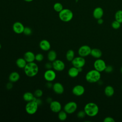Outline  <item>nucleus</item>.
Here are the masks:
<instances>
[{"label": "nucleus", "mask_w": 122, "mask_h": 122, "mask_svg": "<svg viewBox=\"0 0 122 122\" xmlns=\"http://www.w3.org/2000/svg\"><path fill=\"white\" fill-rule=\"evenodd\" d=\"M25 74L29 77H33L36 76L39 71V67L37 64L34 61L28 62L24 68Z\"/></svg>", "instance_id": "nucleus-1"}, {"label": "nucleus", "mask_w": 122, "mask_h": 122, "mask_svg": "<svg viewBox=\"0 0 122 122\" xmlns=\"http://www.w3.org/2000/svg\"><path fill=\"white\" fill-rule=\"evenodd\" d=\"M86 114L89 117H94L97 115L99 111L98 106L94 102H88L84 107Z\"/></svg>", "instance_id": "nucleus-2"}, {"label": "nucleus", "mask_w": 122, "mask_h": 122, "mask_svg": "<svg viewBox=\"0 0 122 122\" xmlns=\"http://www.w3.org/2000/svg\"><path fill=\"white\" fill-rule=\"evenodd\" d=\"M101 77V72L95 69L89 71L85 75V79L90 83H95L99 81Z\"/></svg>", "instance_id": "nucleus-3"}, {"label": "nucleus", "mask_w": 122, "mask_h": 122, "mask_svg": "<svg viewBox=\"0 0 122 122\" xmlns=\"http://www.w3.org/2000/svg\"><path fill=\"white\" fill-rule=\"evenodd\" d=\"M73 16V12L68 9H63L59 12V17L60 19L63 22H69L71 21Z\"/></svg>", "instance_id": "nucleus-4"}, {"label": "nucleus", "mask_w": 122, "mask_h": 122, "mask_svg": "<svg viewBox=\"0 0 122 122\" xmlns=\"http://www.w3.org/2000/svg\"><path fill=\"white\" fill-rule=\"evenodd\" d=\"M38 106L39 105L35 101L29 102L25 105V111L29 114H34L37 111Z\"/></svg>", "instance_id": "nucleus-5"}, {"label": "nucleus", "mask_w": 122, "mask_h": 122, "mask_svg": "<svg viewBox=\"0 0 122 122\" xmlns=\"http://www.w3.org/2000/svg\"><path fill=\"white\" fill-rule=\"evenodd\" d=\"M77 109V104L75 102L71 101L67 102L64 106V111L67 114H72L74 113Z\"/></svg>", "instance_id": "nucleus-6"}, {"label": "nucleus", "mask_w": 122, "mask_h": 122, "mask_svg": "<svg viewBox=\"0 0 122 122\" xmlns=\"http://www.w3.org/2000/svg\"><path fill=\"white\" fill-rule=\"evenodd\" d=\"M106 66L107 65L106 64L104 61L100 58L97 59L93 63L94 69L100 71V72L104 71Z\"/></svg>", "instance_id": "nucleus-7"}, {"label": "nucleus", "mask_w": 122, "mask_h": 122, "mask_svg": "<svg viewBox=\"0 0 122 122\" xmlns=\"http://www.w3.org/2000/svg\"><path fill=\"white\" fill-rule=\"evenodd\" d=\"M73 66L77 68H82L85 64V60L84 57L81 56H78L74 57V58L71 61Z\"/></svg>", "instance_id": "nucleus-8"}, {"label": "nucleus", "mask_w": 122, "mask_h": 122, "mask_svg": "<svg viewBox=\"0 0 122 122\" xmlns=\"http://www.w3.org/2000/svg\"><path fill=\"white\" fill-rule=\"evenodd\" d=\"M92 49L87 45H84L81 46L78 49V52L80 56L85 57L90 55Z\"/></svg>", "instance_id": "nucleus-9"}, {"label": "nucleus", "mask_w": 122, "mask_h": 122, "mask_svg": "<svg viewBox=\"0 0 122 122\" xmlns=\"http://www.w3.org/2000/svg\"><path fill=\"white\" fill-rule=\"evenodd\" d=\"M56 77V74L55 71L52 69L47 70L44 73V78L47 81L51 82L53 81Z\"/></svg>", "instance_id": "nucleus-10"}, {"label": "nucleus", "mask_w": 122, "mask_h": 122, "mask_svg": "<svg viewBox=\"0 0 122 122\" xmlns=\"http://www.w3.org/2000/svg\"><path fill=\"white\" fill-rule=\"evenodd\" d=\"M52 68L54 70L61 71L64 70L65 65L64 62L60 60H55L52 63Z\"/></svg>", "instance_id": "nucleus-11"}, {"label": "nucleus", "mask_w": 122, "mask_h": 122, "mask_svg": "<svg viewBox=\"0 0 122 122\" xmlns=\"http://www.w3.org/2000/svg\"><path fill=\"white\" fill-rule=\"evenodd\" d=\"M50 108L52 112L58 113L61 110V105L58 101H52L50 103Z\"/></svg>", "instance_id": "nucleus-12"}, {"label": "nucleus", "mask_w": 122, "mask_h": 122, "mask_svg": "<svg viewBox=\"0 0 122 122\" xmlns=\"http://www.w3.org/2000/svg\"><path fill=\"white\" fill-rule=\"evenodd\" d=\"M85 92L84 87L81 85H76L72 89V93L76 96H80L84 94Z\"/></svg>", "instance_id": "nucleus-13"}, {"label": "nucleus", "mask_w": 122, "mask_h": 122, "mask_svg": "<svg viewBox=\"0 0 122 122\" xmlns=\"http://www.w3.org/2000/svg\"><path fill=\"white\" fill-rule=\"evenodd\" d=\"M25 27L22 23L17 21L14 23L12 26V29L14 32L17 34H21L23 32Z\"/></svg>", "instance_id": "nucleus-14"}, {"label": "nucleus", "mask_w": 122, "mask_h": 122, "mask_svg": "<svg viewBox=\"0 0 122 122\" xmlns=\"http://www.w3.org/2000/svg\"><path fill=\"white\" fill-rule=\"evenodd\" d=\"M52 89L55 93L58 94H61L63 93L64 89L63 85L60 82H55L52 85Z\"/></svg>", "instance_id": "nucleus-15"}, {"label": "nucleus", "mask_w": 122, "mask_h": 122, "mask_svg": "<svg viewBox=\"0 0 122 122\" xmlns=\"http://www.w3.org/2000/svg\"><path fill=\"white\" fill-rule=\"evenodd\" d=\"M41 49L43 51H49L51 49V45L50 42L46 40H42L39 43Z\"/></svg>", "instance_id": "nucleus-16"}, {"label": "nucleus", "mask_w": 122, "mask_h": 122, "mask_svg": "<svg viewBox=\"0 0 122 122\" xmlns=\"http://www.w3.org/2000/svg\"><path fill=\"white\" fill-rule=\"evenodd\" d=\"M103 15V10L101 7H96L94 9L93 11V16L95 19L102 18Z\"/></svg>", "instance_id": "nucleus-17"}, {"label": "nucleus", "mask_w": 122, "mask_h": 122, "mask_svg": "<svg viewBox=\"0 0 122 122\" xmlns=\"http://www.w3.org/2000/svg\"><path fill=\"white\" fill-rule=\"evenodd\" d=\"M23 58L27 62V63L31 62H33L35 60V55L32 51H28L24 53Z\"/></svg>", "instance_id": "nucleus-18"}, {"label": "nucleus", "mask_w": 122, "mask_h": 122, "mask_svg": "<svg viewBox=\"0 0 122 122\" xmlns=\"http://www.w3.org/2000/svg\"><path fill=\"white\" fill-rule=\"evenodd\" d=\"M20 76L17 71H13L10 73L9 76V80L11 82H15L19 81Z\"/></svg>", "instance_id": "nucleus-19"}, {"label": "nucleus", "mask_w": 122, "mask_h": 122, "mask_svg": "<svg viewBox=\"0 0 122 122\" xmlns=\"http://www.w3.org/2000/svg\"><path fill=\"white\" fill-rule=\"evenodd\" d=\"M90 55L94 58L99 59L102 56V51L98 48H93L91 50Z\"/></svg>", "instance_id": "nucleus-20"}, {"label": "nucleus", "mask_w": 122, "mask_h": 122, "mask_svg": "<svg viewBox=\"0 0 122 122\" xmlns=\"http://www.w3.org/2000/svg\"><path fill=\"white\" fill-rule=\"evenodd\" d=\"M79 73L78 68L74 66L70 68L68 71L69 76L71 78H75L77 77Z\"/></svg>", "instance_id": "nucleus-21"}, {"label": "nucleus", "mask_w": 122, "mask_h": 122, "mask_svg": "<svg viewBox=\"0 0 122 122\" xmlns=\"http://www.w3.org/2000/svg\"><path fill=\"white\" fill-rule=\"evenodd\" d=\"M34 98H35V96L34 95V94L31 92H26L23 95V100L27 102L33 101Z\"/></svg>", "instance_id": "nucleus-22"}, {"label": "nucleus", "mask_w": 122, "mask_h": 122, "mask_svg": "<svg viewBox=\"0 0 122 122\" xmlns=\"http://www.w3.org/2000/svg\"><path fill=\"white\" fill-rule=\"evenodd\" d=\"M114 93V89L111 85H108L104 89V94L107 97H112Z\"/></svg>", "instance_id": "nucleus-23"}, {"label": "nucleus", "mask_w": 122, "mask_h": 122, "mask_svg": "<svg viewBox=\"0 0 122 122\" xmlns=\"http://www.w3.org/2000/svg\"><path fill=\"white\" fill-rule=\"evenodd\" d=\"M27 62L24 58H19L16 61V64L18 67L20 69H24L26 65Z\"/></svg>", "instance_id": "nucleus-24"}, {"label": "nucleus", "mask_w": 122, "mask_h": 122, "mask_svg": "<svg viewBox=\"0 0 122 122\" xmlns=\"http://www.w3.org/2000/svg\"><path fill=\"white\" fill-rule=\"evenodd\" d=\"M57 58V53L54 50H50L47 54V59L49 61L53 62Z\"/></svg>", "instance_id": "nucleus-25"}, {"label": "nucleus", "mask_w": 122, "mask_h": 122, "mask_svg": "<svg viewBox=\"0 0 122 122\" xmlns=\"http://www.w3.org/2000/svg\"><path fill=\"white\" fill-rule=\"evenodd\" d=\"M75 53L73 50H69L66 54V58L67 60L69 61H71L74 58Z\"/></svg>", "instance_id": "nucleus-26"}, {"label": "nucleus", "mask_w": 122, "mask_h": 122, "mask_svg": "<svg viewBox=\"0 0 122 122\" xmlns=\"http://www.w3.org/2000/svg\"><path fill=\"white\" fill-rule=\"evenodd\" d=\"M58 117L60 121H65L67 118V113L66 112H65L64 110L63 111H61L58 112Z\"/></svg>", "instance_id": "nucleus-27"}, {"label": "nucleus", "mask_w": 122, "mask_h": 122, "mask_svg": "<svg viewBox=\"0 0 122 122\" xmlns=\"http://www.w3.org/2000/svg\"><path fill=\"white\" fill-rule=\"evenodd\" d=\"M115 19L121 23H122V10L117 11L114 15Z\"/></svg>", "instance_id": "nucleus-28"}, {"label": "nucleus", "mask_w": 122, "mask_h": 122, "mask_svg": "<svg viewBox=\"0 0 122 122\" xmlns=\"http://www.w3.org/2000/svg\"><path fill=\"white\" fill-rule=\"evenodd\" d=\"M53 9L55 11L60 12L63 9V8L62 5L61 3L56 2L53 5Z\"/></svg>", "instance_id": "nucleus-29"}, {"label": "nucleus", "mask_w": 122, "mask_h": 122, "mask_svg": "<svg viewBox=\"0 0 122 122\" xmlns=\"http://www.w3.org/2000/svg\"><path fill=\"white\" fill-rule=\"evenodd\" d=\"M111 25L113 29H118L121 27V23L116 20H115L112 22Z\"/></svg>", "instance_id": "nucleus-30"}, {"label": "nucleus", "mask_w": 122, "mask_h": 122, "mask_svg": "<svg viewBox=\"0 0 122 122\" xmlns=\"http://www.w3.org/2000/svg\"><path fill=\"white\" fill-rule=\"evenodd\" d=\"M32 30L29 27H25L24 28V30H23V33L27 36L30 35L32 34Z\"/></svg>", "instance_id": "nucleus-31"}, {"label": "nucleus", "mask_w": 122, "mask_h": 122, "mask_svg": "<svg viewBox=\"0 0 122 122\" xmlns=\"http://www.w3.org/2000/svg\"><path fill=\"white\" fill-rule=\"evenodd\" d=\"M34 95L36 98H40L43 95V92L41 90L37 89L34 92Z\"/></svg>", "instance_id": "nucleus-32"}, {"label": "nucleus", "mask_w": 122, "mask_h": 122, "mask_svg": "<svg viewBox=\"0 0 122 122\" xmlns=\"http://www.w3.org/2000/svg\"><path fill=\"white\" fill-rule=\"evenodd\" d=\"M43 59H44V56L42 54L39 53L37 54L36 55H35V60L36 61H37L38 62H41V61H42Z\"/></svg>", "instance_id": "nucleus-33"}, {"label": "nucleus", "mask_w": 122, "mask_h": 122, "mask_svg": "<svg viewBox=\"0 0 122 122\" xmlns=\"http://www.w3.org/2000/svg\"><path fill=\"white\" fill-rule=\"evenodd\" d=\"M86 115L85 112H84V110H81L77 114V116L79 118L82 119L85 117V116Z\"/></svg>", "instance_id": "nucleus-34"}, {"label": "nucleus", "mask_w": 122, "mask_h": 122, "mask_svg": "<svg viewBox=\"0 0 122 122\" xmlns=\"http://www.w3.org/2000/svg\"><path fill=\"white\" fill-rule=\"evenodd\" d=\"M113 67L111 65H107L104 71L106 72V73H111L113 71Z\"/></svg>", "instance_id": "nucleus-35"}, {"label": "nucleus", "mask_w": 122, "mask_h": 122, "mask_svg": "<svg viewBox=\"0 0 122 122\" xmlns=\"http://www.w3.org/2000/svg\"><path fill=\"white\" fill-rule=\"evenodd\" d=\"M103 121L104 122H115L114 119L112 117H110V116H108V117H105L103 119Z\"/></svg>", "instance_id": "nucleus-36"}, {"label": "nucleus", "mask_w": 122, "mask_h": 122, "mask_svg": "<svg viewBox=\"0 0 122 122\" xmlns=\"http://www.w3.org/2000/svg\"><path fill=\"white\" fill-rule=\"evenodd\" d=\"M51 62L50 61L48 62H47L45 64V68L47 69H51V68H52V64L51 63Z\"/></svg>", "instance_id": "nucleus-37"}, {"label": "nucleus", "mask_w": 122, "mask_h": 122, "mask_svg": "<svg viewBox=\"0 0 122 122\" xmlns=\"http://www.w3.org/2000/svg\"><path fill=\"white\" fill-rule=\"evenodd\" d=\"M13 87V85L11 83V82L10 81V82H8L7 84H6V88L7 89H11Z\"/></svg>", "instance_id": "nucleus-38"}, {"label": "nucleus", "mask_w": 122, "mask_h": 122, "mask_svg": "<svg viewBox=\"0 0 122 122\" xmlns=\"http://www.w3.org/2000/svg\"><path fill=\"white\" fill-rule=\"evenodd\" d=\"M52 83H51V82L50 81H48V82L46 83V86L48 88H51V87H52Z\"/></svg>", "instance_id": "nucleus-39"}, {"label": "nucleus", "mask_w": 122, "mask_h": 122, "mask_svg": "<svg viewBox=\"0 0 122 122\" xmlns=\"http://www.w3.org/2000/svg\"><path fill=\"white\" fill-rule=\"evenodd\" d=\"M103 22V20L102 19V18H100L97 20V23L99 24H102Z\"/></svg>", "instance_id": "nucleus-40"}, {"label": "nucleus", "mask_w": 122, "mask_h": 122, "mask_svg": "<svg viewBox=\"0 0 122 122\" xmlns=\"http://www.w3.org/2000/svg\"><path fill=\"white\" fill-rule=\"evenodd\" d=\"M52 101V98H51V97H48V98H47V99H46V102H47L48 103H50Z\"/></svg>", "instance_id": "nucleus-41"}, {"label": "nucleus", "mask_w": 122, "mask_h": 122, "mask_svg": "<svg viewBox=\"0 0 122 122\" xmlns=\"http://www.w3.org/2000/svg\"><path fill=\"white\" fill-rule=\"evenodd\" d=\"M78 71H79V72H81L82 71V68H78Z\"/></svg>", "instance_id": "nucleus-42"}, {"label": "nucleus", "mask_w": 122, "mask_h": 122, "mask_svg": "<svg viewBox=\"0 0 122 122\" xmlns=\"http://www.w3.org/2000/svg\"><path fill=\"white\" fill-rule=\"evenodd\" d=\"M24 1H26V2H31L33 0H24Z\"/></svg>", "instance_id": "nucleus-43"}, {"label": "nucleus", "mask_w": 122, "mask_h": 122, "mask_svg": "<svg viewBox=\"0 0 122 122\" xmlns=\"http://www.w3.org/2000/svg\"><path fill=\"white\" fill-rule=\"evenodd\" d=\"M120 71H121V73L122 74V67L121 68V69H120Z\"/></svg>", "instance_id": "nucleus-44"}, {"label": "nucleus", "mask_w": 122, "mask_h": 122, "mask_svg": "<svg viewBox=\"0 0 122 122\" xmlns=\"http://www.w3.org/2000/svg\"><path fill=\"white\" fill-rule=\"evenodd\" d=\"M1 44H0V49H1Z\"/></svg>", "instance_id": "nucleus-45"}, {"label": "nucleus", "mask_w": 122, "mask_h": 122, "mask_svg": "<svg viewBox=\"0 0 122 122\" xmlns=\"http://www.w3.org/2000/svg\"></svg>", "instance_id": "nucleus-46"}]
</instances>
